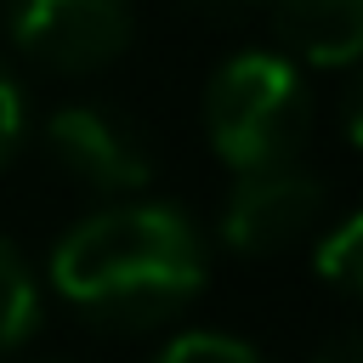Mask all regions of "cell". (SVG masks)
I'll use <instances>...</instances> for the list:
<instances>
[{
    "instance_id": "1",
    "label": "cell",
    "mask_w": 363,
    "mask_h": 363,
    "mask_svg": "<svg viewBox=\"0 0 363 363\" xmlns=\"http://www.w3.org/2000/svg\"><path fill=\"white\" fill-rule=\"evenodd\" d=\"M51 289L102 329H159L210 284V250L187 210L164 199H119L79 216L45 261Z\"/></svg>"
},
{
    "instance_id": "2",
    "label": "cell",
    "mask_w": 363,
    "mask_h": 363,
    "mask_svg": "<svg viewBox=\"0 0 363 363\" xmlns=\"http://www.w3.org/2000/svg\"><path fill=\"white\" fill-rule=\"evenodd\" d=\"M199 119H204L210 153L233 176L295 164V153L312 136V85H306V68L295 57L261 51V45L233 51L204 79Z\"/></svg>"
},
{
    "instance_id": "3",
    "label": "cell",
    "mask_w": 363,
    "mask_h": 363,
    "mask_svg": "<svg viewBox=\"0 0 363 363\" xmlns=\"http://www.w3.org/2000/svg\"><path fill=\"white\" fill-rule=\"evenodd\" d=\"M6 34L23 62L79 79L113 68L130 51L136 6L130 0H11Z\"/></svg>"
},
{
    "instance_id": "4",
    "label": "cell",
    "mask_w": 363,
    "mask_h": 363,
    "mask_svg": "<svg viewBox=\"0 0 363 363\" xmlns=\"http://www.w3.org/2000/svg\"><path fill=\"white\" fill-rule=\"evenodd\" d=\"M45 153L51 164L102 199H142V187L153 182V147L147 136L108 102H62L45 119Z\"/></svg>"
},
{
    "instance_id": "5",
    "label": "cell",
    "mask_w": 363,
    "mask_h": 363,
    "mask_svg": "<svg viewBox=\"0 0 363 363\" xmlns=\"http://www.w3.org/2000/svg\"><path fill=\"white\" fill-rule=\"evenodd\" d=\"M318 221H323V182L306 164H272L233 176L227 204L216 216V238L238 261H267L312 238Z\"/></svg>"
},
{
    "instance_id": "6",
    "label": "cell",
    "mask_w": 363,
    "mask_h": 363,
    "mask_svg": "<svg viewBox=\"0 0 363 363\" xmlns=\"http://www.w3.org/2000/svg\"><path fill=\"white\" fill-rule=\"evenodd\" d=\"M284 40V57L301 68H352L363 62V0H261Z\"/></svg>"
},
{
    "instance_id": "7",
    "label": "cell",
    "mask_w": 363,
    "mask_h": 363,
    "mask_svg": "<svg viewBox=\"0 0 363 363\" xmlns=\"http://www.w3.org/2000/svg\"><path fill=\"white\" fill-rule=\"evenodd\" d=\"M45 323V284H40V267L11 244L0 238V357L23 352Z\"/></svg>"
},
{
    "instance_id": "8",
    "label": "cell",
    "mask_w": 363,
    "mask_h": 363,
    "mask_svg": "<svg viewBox=\"0 0 363 363\" xmlns=\"http://www.w3.org/2000/svg\"><path fill=\"white\" fill-rule=\"evenodd\" d=\"M312 272L340 295H363V210H352V216H340L318 233Z\"/></svg>"
},
{
    "instance_id": "9",
    "label": "cell",
    "mask_w": 363,
    "mask_h": 363,
    "mask_svg": "<svg viewBox=\"0 0 363 363\" xmlns=\"http://www.w3.org/2000/svg\"><path fill=\"white\" fill-rule=\"evenodd\" d=\"M147 363H267L250 340L238 335H221V329H182L170 335Z\"/></svg>"
},
{
    "instance_id": "10",
    "label": "cell",
    "mask_w": 363,
    "mask_h": 363,
    "mask_svg": "<svg viewBox=\"0 0 363 363\" xmlns=\"http://www.w3.org/2000/svg\"><path fill=\"white\" fill-rule=\"evenodd\" d=\"M23 136H28V96L17 85V74L0 62V164L23 147Z\"/></svg>"
},
{
    "instance_id": "11",
    "label": "cell",
    "mask_w": 363,
    "mask_h": 363,
    "mask_svg": "<svg viewBox=\"0 0 363 363\" xmlns=\"http://www.w3.org/2000/svg\"><path fill=\"white\" fill-rule=\"evenodd\" d=\"M340 130H346V142L363 153V68H357V79H352V91H346V102H340Z\"/></svg>"
},
{
    "instance_id": "12",
    "label": "cell",
    "mask_w": 363,
    "mask_h": 363,
    "mask_svg": "<svg viewBox=\"0 0 363 363\" xmlns=\"http://www.w3.org/2000/svg\"><path fill=\"white\" fill-rule=\"evenodd\" d=\"M312 363H363V329H352V335H335Z\"/></svg>"
},
{
    "instance_id": "13",
    "label": "cell",
    "mask_w": 363,
    "mask_h": 363,
    "mask_svg": "<svg viewBox=\"0 0 363 363\" xmlns=\"http://www.w3.org/2000/svg\"><path fill=\"white\" fill-rule=\"evenodd\" d=\"M193 11H204V17H244L250 6H261V0H187Z\"/></svg>"
}]
</instances>
